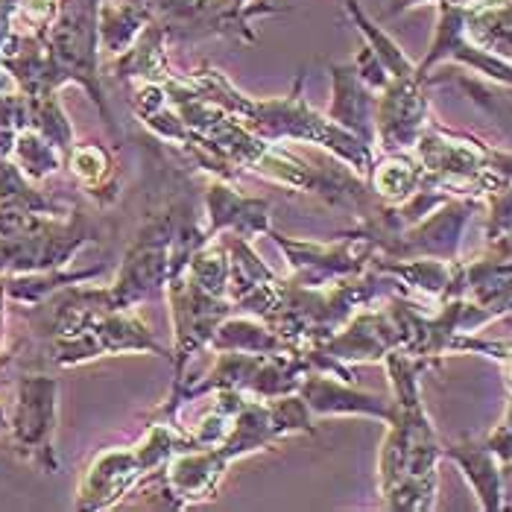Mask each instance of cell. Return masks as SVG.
Instances as JSON below:
<instances>
[{"label": "cell", "mask_w": 512, "mask_h": 512, "mask_svg": "<svg viewBox=\"0 0 512 512\" xmlns=\"http://www.w3.org/2000/svg\"><path fill=\"white\" fill-rule=\"evenodd\" d=\"M53 381H24L18 395L15 413V442L21 451H50V431H53Z\"/></svg>", "instance_id": "cell-1"}]
</instances>
